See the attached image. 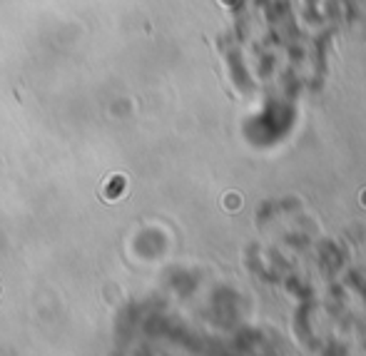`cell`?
Wrapping results in <instances>:
<instances>
[{
    "label": "cell",
    "mask_w": 366,
    "mask_h": 356,
    "mask_svg": "<svg viewBox=\"0 0 366 356\" xmlns=\"http://www.w3.org/2000/svg\"><path fill=\"white\" fill-rule=\"evenodd\" d=\"M364 205H366V192H364Z\"/></svg>",
    "instance_id": "6da1fadb"
}]
</instances>
